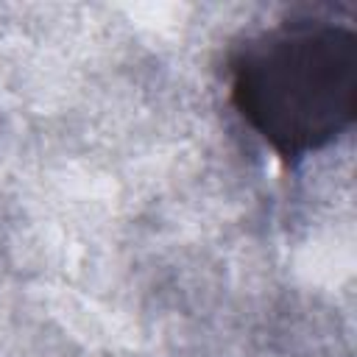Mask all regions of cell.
Listing matches in <instances>:
<instances>
[{
    "mask_svg": "<svg viewBox=\"0 0 357 357\" xmlns=\"http://www.w3.org/2000/svg\"><path fill=\"white\" fill-rule=\"evenodd\" d=\"M229 100L284 162L337 142L357 114V36L301 14L245 36L229 56Z\"/></svg>",
    "mask_w": 357,
    "mask_h": 357,
    "instance_id": "obj_1",
    "label": "cell"
}]
</instances>
